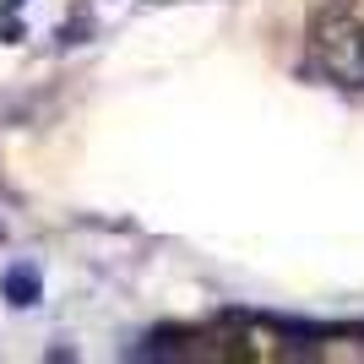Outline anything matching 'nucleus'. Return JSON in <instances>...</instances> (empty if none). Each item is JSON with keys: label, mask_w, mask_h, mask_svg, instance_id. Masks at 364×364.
Returning a JSON list of instances; mask_svg holds the SVG:
<instances>
[{"label": "nucleus", "mask_w": 364, "mask_h": 364, "mask_svg": "<svg viewBox=\"0 0 364 364\" xmlns=\"http://www.w3.org/2000/svg\"><path fill=\"white\" fill-rule=\"evenodd\" d=\"M6 294H11V304H38V272H28V267L6 272Z\"/></svg>", "instance_id": "nucleus-2"}, {"label": "nucleus", "mask_w": 364, "mask_h": 364, "mask_svg": "<svg viewBox=\"0 0 364 364\" xmlns=\"http://www.w3.org/2000/svg\"><path fill=\"white\" fill-rule=\"evenodd\" d=\"M310 60L337 87H364V22L348 11H332L310 28Z\"/></svg>", "instance_id": "nucleus-1"}]
</instances>
